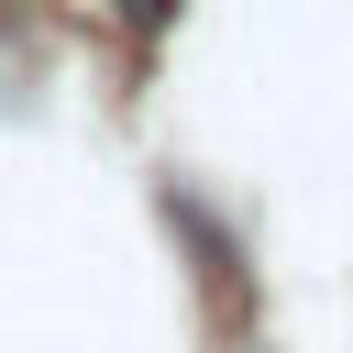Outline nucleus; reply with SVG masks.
I'll use <instances>...</instances> for the list:
<instances>
[{
    "label": "nucleus",
    "mask_w": 353,
    "mask_h": 353,
    "mask_svg": "<svg viewBox=\"0 0 353 353\" xmlns=\"http://www.w3.org/2000/svg\"><path fill=\"white\" fill-rule=\"evenodd\" d=\"M99 11H110L121 33H165V22H176V0H99Z\"/></svg>",
    "instance_id": "f257e3e1"
}]
</instances>
